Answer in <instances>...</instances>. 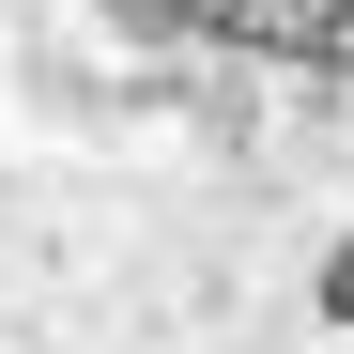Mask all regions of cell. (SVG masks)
Masks as SVG:
<instances>
[{
    "label": "cell",
    "instance_id": "1",
    "mask_svg": "<svg viewBox=\"0 0 354 354\" xmlns=\"http://www.w3.org/2000/svg\"><path fill=\"white\" fill-rule=\"evenodd\" d=\"M201 46H247V62H277V77H339L354 93V0H216Z\"/></svg>",
    "mask_w": 354,
    "mask_h": 354
},
{
    "label": "cell",
    "instance_id": "2",
    "mask_svg": "<svg viewBox=\"0 0 354 354\" xmlns=\"http://www.w3.org/2000/svg\"><path fill=\"white\" fill-rule=\"evenodd\" d=\"M324 324L354 339V231H339V247H324Z\"/></svg>",
    "mask_w": 354,
    "mask_h": 354
},
{
    "label": "cell",
    "instance_id": "3",
    "mask_svg": "<svg viewBox=\"0 0 354 354\" xmlns=\"http://www.w3.org/2000/svg\"><path fill=\"white\" fill-rule=\"evenodd\" d=\"M139 31H216V0H124Z\"/></svg>",
    "mask_w": 354,
    "mask_h": 354
}]
</instances>
